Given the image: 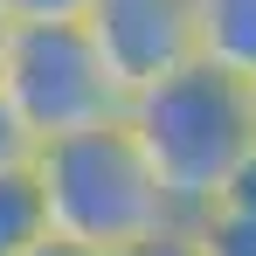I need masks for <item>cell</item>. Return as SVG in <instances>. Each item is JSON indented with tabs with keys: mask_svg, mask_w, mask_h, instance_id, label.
<instances>
[{
	"mask_svg": "<svg viewBox=\"0 0 256 256\" xmlns=\"http://www.w3.org/2000/svg\"><path fill=\"white\" fill-rule=\"evenodd\" d=\"M125 125L138 138V152L152 160L173 214L194 222L256 160V84L214 70V62H187V70H173L166 84L132 97Z\"/></svg>",
	"mask_w": 256,
	"mask_h": 256,
	"instance_id": "6da1fadb",
	"label": "cell"
},
{
	"mask_svg": "<svg viewBox=\"0 0 256 256\" xmlns=\"http://www.w3.org/2000/svg\"><path fill=\"white\" fill-rule=\"evenodd\" d=\"M28 173H35V194H42L48 236H70L84 250L111 256V250H125V242H138V236L180 222L125 118L42 138L35 160H28Z\"/></svg>",
	"mask_w": 256,
	"mask_h": 256,
	"instance_id": "7a4b0ae2",
	"label": "cell"
},
{
	"mask_svg": "<svg viewBox=\"0 0 256 256\" xmlns=\"http://www.w3.org/2000/svg\"><path fill=\"white\" fill-rule=\"evenodd\" d=\"M0 97L28 125V138H62L125 118V90L111 84L104 56L84 21H42V28H7L0 48Z\"/></svg>",
	"mask_w": 256,
	"mask_h": 256,
	"instance_id": "3957f363",
	"label": "cell"
},
{
	"mask_svg": "<svg viewBox=\"0 0 256 256\" xmlns=\"http://www.w3.org/2000/svg\"><path fill=\"white\" fill-rule=\"evenodd\" d=\"M84 28L104 56V70H111V84L125 90V104L138 90L166 84L173 70L201 62L194 0H90Z\"/></svg>",
	"mask_w": 256,
	"mask_h": 256,
	"instance_id": "277c9868",
	"label": "cell"
},
{
	"mask_svg": "<svg viewBox=\"0 0 256 256\" xmlns=\"http://www.w3.org/2000/svg\"><path fill=\"white\" fill-rule=\"evenodd\" d=\"M194 35L201 62L256 84V0H194Z\"/></svg>",
	"mask_w": 256,
	"mask_h": 256,
	"instance_id": "5b68a950",
	"label": "cell"
},
{
	"mask_svg": "<svg viewBox=\"0 0 256 256\" xmlns=\"http://www.w3.org/2000/svg\"><path fill=\"white\" fill-rule=\"evenodd\" d=\"M48 236V214H42V194H35V173L14 166L0 173V256H21Z\"/></svg>",
	"mask_w": 256,
	"mask_h": 256,
	"instance_id": "8992f818",
	"label": "cell"
},
{
	"mask_svg": "<svg viewBox=\"0 0 256 256\" xmlns=\"http://www.w3.org/2000/svg\"><path fill=\"white\" fill-rule=\"evenodd\" d=\"M194 236H201L208 256H256V208L214 201L208 214H194Z\"/></svg>",
	"mask_w": 256,
	"mask_h": 256,
	"instance_id": "52a82bcc",
	"label": "cell"
},
{
	"mask_svg": "<svg viewBox=\"0 0 256 256\" xmlns=\"http://www.w3.org/2000/svg\"><path fill=\"white\" fill-rule=\"evenodd\" d=\"M90 0H0L7 28H42V21H84Z\"/></svg>",
	"mask_w": 256,
	"mask_h": 256,
	"instance_id": "ba28073f",
	"label": "cell"
},
{
	"mask_svg": "<svg viewBox=\"0 0 256 256\" xmlns=\"http://www.w3.org/2000/svg\"><path fill=\"white\" fill-rule=\"evenodd\" d=\"M111 256H208V250H201L194 222H166V228H152V236H138V242H125Z\"/></svg>",
	"mask_w": 256,
	"mask_h": 256,
	"instance_id": "9c48e42d",
	"label": "cell"
},
{
	"mask_svg": "<svg viewBox=\"0 0 256 256\" xmlns=\"http://www.w3.org/2000/svg\"><path fill=\"white\" fill-rule=\"evenodd\" d=\"M35 160V138H28V125L7 111V97H0V173H14V166H28Z\"/></svg>",
	"mask_w": 256,
	"mask_h": 256,
	"instance_id": "30bf717a",
	"label": "cell"
},
{
	"mask_svg": "<svg viewBox=\"0 0 256 256\" xmlns=\"http://www.w3.org/2000/svg\"><path fill=\"white\" fill-rule=\"evenodd\" d=\"M21 256H104V250H84V242H70V236H42L35 250H21Z\"/></svg>",
	"mask_w": 256,
	"mask_h": 256,
	"instance_id": "8fae6325",
	"label": "cell"
},
{
	"mask_svg": "<svg viewBox=\"0 0 256 256\" xmlns=\"http://www.w3.org/2000/svg\"><path fill=\"white\" fill-rule=\"evenodd\" d=\"M0 48H7V21H0Z\"/></svg>",
	"mask_w": 256,
	"mask_h": 256,
	"instance_id": "7c38bea8",
	"label": "cell"
}]
</instances>
